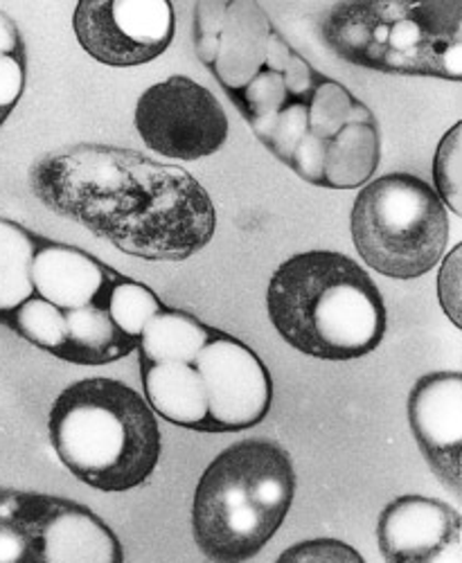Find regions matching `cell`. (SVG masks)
Wrapping results in <instances>:
<instances>
[{
  "instance_id": "1",
  "label": "cell",
  "mask_w": 462,
  "mask_h": 563,
  "mask_svg": "<svg viewBox=\"0 0 462 563\" xmlns=\"http://www.w3.org/2000/svg\"><path fill=\"white\" fill-rule=\"evenodd\" d=\"M195 48L260 143L302 180L354 190L375 176L373 111L298 55L255 0L197 3Z\"/></svg>"
},
{
  "instance_id": "2",
  "label": "cell",
  "mask_w": 462,
  "mask_h": 563,
  "mask_svg": "<svg viewBox=\"0 0 462 563\" xmlns=\"http://www.w3.org/2000/svg\"><path fill=\"white\" fill-rule=\"evenodd\" d=\"M30 185L48 210L150 262L188 260L217 230L212 199L190 172L133 150L84 143L45 154Z\"/></svg>"
},
{
  "instance_id": "3",
  "label": "cell",
  "mask_w": 462,
  "mask_h": 563,
  "mask_svg": "<svg viewBox=\"0 0 462 563\" xmlns=\"http://www.w3.org/2000/svg\"><path fill=\"white\" fill-rule=\"evenodd\" d=\"M266 307L277 334L322 361L361 358L386 334V307L373 277L334 251L300 253L277 266Z\"/></svg>"
},
{
  "instance_id": "4",
  "label": "cell",
  "mask_w": 462,
  "mask_h": 563,
  "mask_svg": "<svg viewBox=\"0 0 462 563\" xmlns=\"http://www.w3.org/2000/svg\"><path fill=\"white\" fill-rule=\"evenodd\" d=\"M48 431L68 472L100 492L141 487L161 460L156 412L118 379L90 377L68 386L51 408Z\"/></svg>"
},
{
  "instance_id": "5",
  "label": "cell",
  "mask_w": 462,
  "mask_h": 563,
  "mask_svg": "<svg viewBox=\"0 0 462 563\" xmlns=\"http://www.w3.org/2000/svg\"><path fill=\"white\" fill-rule=\"evenodd\" d=\"M296 494L292 455L271 440L223 449L204 472L193 503L199 550L219 563L253 559L285 523Z\"/></svg>"
},
{
  "instance_id": "6",
  "label": "cell",
  "mask_w": 462,
  "mask_h": 563,
  "mask_svg": "<svg viewBox=\"0 0 462 563\" xmlns=\"http://www.w3.org/2000/svg\"><path fill=\"white\" fill-rule=\"evenodd\" d=\"M322 38L345 62L391 75L460 81L462 3H341L322 21Z\"/></svg>"
},
{
  "instance_id": "7",
  "label": "cell",
  "mask_w": 462,
  "mask_h": 563,
  "mask_svg": "<svg viewBox=\"0 0 462 563\" xmlns=\"http://www.w3.org/2000/svg\"><path fill=\"white\" fill-rule=\"evenodd\" d=\"M350 225L361 260L395 279L429 273L449 242L442 199L433 185L413 174L370 180L354 201Z\"/></svg>"
},
{
  "instance_id": "8",
  "label": "cell",
  "mask_w": 462,
  "mask_h": 563,
  "mask_svg": "<svg viewBox=\"0 0 462 563\" xmlns=\"http://www.w3.org/2000/svg\"><path fill=\"white\" fill-rule=\"evenodd\" d=\"M113 530L86 505L0 487V563H122Z\"/></svg>"
},
{
  "instance_id": "9",
  "label": "cell",
  "mask_w": 462,
  "mask_h": 563,
  "mask_svg": "<svg viewBox=\"0 0 462 563\" xmlns=\"http://www.w3.org/2000/svg\"><path fill=\"white\" fill-rule=\"evenodd\" d=\"M133 122L150 150L174 161L212 156L228 137V118L212 90L183 75L147 88Z\"/></svg>"
},
{
  "instance_id": "10",
  "label": "cell",
  "mask_w": 462,
  "mask_h": 563,
  "mask_svg": "<svg viewBox=\"0 0 462 563\" xmlns=\"http://www.w3.org/2000/svg\"><path fill=\"white\" fill-rule=\"evenodd\" d=\"M73 27L92 59L131 68L158 59L169 48L176 19L167 0H81Z\"/></svg>"
},
{
  "instance_id": "11",
  "label": "cell",
  "mask_w": 462,
  "mask_h": 563,
  "mask_svg": "<svg viewBox=\"0 0 462 563\" xmlns=\"http://www.w3.org/2000/svg\"><path fill=\"white\" fill-rule=\"evenodd\" d=\"M206 397V433H238L257 427L268 415L273 382L260 356L235 336L217 334L195 358Z\"/></svg>"
},
{
  "instance_id": "12",
  "label": "cell",
  "mask_w": 462,
  "mask_h": 563,
  "mask_svg": "<svg viewBox=\"0 0 462 563\" xmlns=\"http://www.w3.org/2000/svg\"><path fill=\"white\" fill-rule=\"evenodd\" d=\"M460 514L436 498L399 496L380 516L377 541L388 563L460 561Z\"/></svg>"
},
{
  "instance_id": "13",
  "label": "cell",
  "mask_w": 462,
  "mask_h": 563,
  "mask_svg": "<svg viewBox=\"0 0 462 563\" xmlns=\"http://www.w3.org/2000/svg\"><path fill=\"white\" fill-rule=\"evenodd\" d=\"M408 421L422 455L436 476L460 496L462 444V377L460 372H433L413 386Z\"/></svg>"
},
{
  "instance_id": "14",
  "label": "cell",
  "mask_w": 462,
  "mask_h": 563,
  "mask_svg": "<svg viewBox=\"0 0 462 563\" xmlns=\"http://www.w3.org/2000/svg\"><path fill=\"white\" fill-rule=\"evenodd\" d=\"M118 275L90 253L45 238L32 260L34 294L64 311L92 302L105 307Z\"/></svg>"
},
{
  "instance_id": "15",
  "label": "cell",
  "mask_w": 462,
  "mask_h": 563,
  "mask_svg": "<svg viewBox=\"0 0 462 563\" xmlns=\"http://www.w3.org/2000/svg\"><path fill=\"white\" fill-rule=\"evenodd\" d=\"M141 379L150 408L174 427L206 433L208 397L195 363L141 361Z\"/></svg>"
},
{
  "instance_id": "16",
  "label": "cell",
  "mask_w": 462,
  "mask_h": 563,
  "mask_svg": "<svg viewBox=\"0 0 462 563\" xmlns=\"http://www.w3.org/2000/svg\"><path fill=\"white\" fill-rule=\"evenodd\" d=\"M68 339L57 358L75 365H109L135 352L138 341L127 336L102 305L68 309Z\"/></svg>"
},
{
  "instance_id": "17",
  "label": "cell",
  "mask_w": 462,
  "mask_h": 563,
  "mask_svg": "<svg viewBox=\"0 0 462 563\" xmlns=\"http://www.w3.org/2000/svg\"><path fill=\"white\" fill-rule=\"evenodd\" d=\"M215 334L217 330L193 313L163 307L145 324L135 350L147 363H195Z\"/></svg>"
},
{
  "instance_id": "18",
  "label": "cell",
  "mask_w": 462,
  "mask_h": 563,
  "mask_svg": "<svg viewBox=\"0 0 462 563\" xmlns=\"http://www.w3.org/2000/svg\"><path fill=\"white\" fill-rule=\"evenodd\" d=\"M41 240V234L0 217V316L34 296L32 260Z\"/></svg>"
},
{
  "instance_id": "19",
  "label": "cell",
  "mask_w": 462,
  "mask_h": 563,
  "mask_svg": "<svg viewBox=\"0 0 462 563\" xmlns=\"http://www.w3.org/2000/svg\"><path fill=\"white\" fill-rule=\"evenodd\" d=\"M0 322L8 324L12 332L23 336L28 343L36 345L38 350L51 352L55 356L62 354L68 339V324H66L64 309L55 307L48 300H43L36 294L25 302H21L10 313L0 316Z\"/></svg>"
},
{
  "instance_id": "20",
  "label": "cell",
  "mask_w": 462,
  "mask_h": 563,
  "mask_svg": "<svg viewBox=\"0 0 462 563\" xmlns=\"http://www.w3.org/2000/svg\"><path fill=\"white\" fill-rule=\"evenodd\" d=\"M165 305L158 300V296L143 285V282H135L127 275H118L113 287L107 296L105 309L113 318V322L120 327V330L131 336V339H141L145 324L154 313H158Z\"/></svg>"
},
{
  "instance_id": "21",
  "label": "cell",
  "mask_w": 462,
  "mask_h": 563,
  "mask_svg": "<svg viewBox=\"0 0 462 563\" xmlns=\"http://www.w3.org/2000/svg\"><path fill=\"white\" fill-rule=\"evenodd\" d=\"M438 197L455 214H460V124H455L440 143L436 156Z\"/></svg>"
},
{
  "instance_id": "22",
  "label": "cell",
  "mask_w": 462,
  "mask_h": 563,
  "mask_svg": "<svg viewBox=\"0 0 462 563\" xmlns=\"http://www.w3.org/2000/svg\"><path fill=\"white\" fill-rule=\"evenodd\" d=\"M280 561H354L363 563V556L343 541L337 539H314L294 545L283 552Z\"/></svg>"
},
{
  "instance_id": "23",
  "label": "cell",
  "mask_w": 462,
  "mask_h": 563,
  "mask_svg": "<svg viewBox=\"0 0 462 563\" xmlns=\"http://www.w3.org/2000/svg\"><path fill=\"white\" fill-rule=\"evenodd\" d=\"M25 55H0V113L10 115L25 90Z\"/></svg>"
},
{
  "instance_id": "24",
  "label": "cell",
  "mask_w": 462,
  "mask_h": 563,
  "mask_svg": "<svg viewBox=\"0 0 462 563\" xmlns=\"http://www.w3.org/2000/svg\"><path fill=\"white\" fill-rule=\"evenodd\" d=\"M0 55H25L23 34L6 12H0Z\"/></svg>"
},
{
  "instance_id": "25",
  "label": "cell",
  "mask_w": 462,
  "mask_h": 563,
  "mask_svg": "<svg viewBox=\"0 0 462 563\" xmlns=\"http://www.w3.org/2000/svg\"><path fill=\"white\" fill-rule=\"evenodd\" d=\"M6 120H8V115H6V113H0V126L6 124Z\"/></svg>"
}]
</instances>
